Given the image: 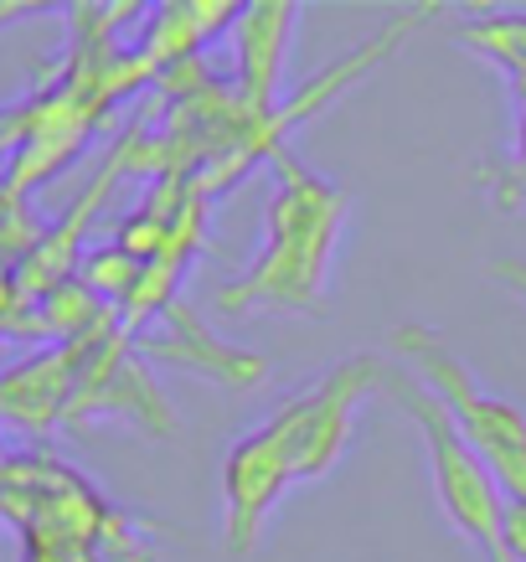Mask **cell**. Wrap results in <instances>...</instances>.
<instances>
[{
	"instance_id": "6da1fadb",
	"label": "cell",
	"mask_w": 526,
	"mask_h": 562,
	"mask_svg": "<svg viewBox=\"0 0 526 562\" xmlns=\"http://www.w3.org/2000/svg\"><path fill=\"white\" fill-rule=\"evenodd\" d=\"M269 166L273 191L264 206V248L238 279L212 294V305L222 315H321L340 233L351 222V191L315 176L294 150H279Z\"/></svg>"
},
{
	"instance_id": "7a4b0ae2",
	"label": "cell",
	"mask_w": 526,
	"mask_h": 562,
	"mask_svg": "<svg viewBox=\"0 0 526 562\" xmlns=\"http://www.w3.org/2000/svg\"><path fill=\"white\" fill-rule=\"evenodd\" d=\"M392 351L403 361V372L449 413V424L459 428V439L480 454V464L495 475L501 495L526 506V408L511 403L501 392H491L465 361L455 357V346L444 341L428 325H398L392 330Z\"/></svg>"
},
{
	"instance_id": "3957f363",
	"label": "cell",
	"mask_w": 526,
	"mask_h": 562,
	"mask_svg": "<svg viewBox=\"0 0 526 562\" xmlns=\"http://www.w3.org/2000/svg\"><path fill=\"white\" fill-rule=\"evenodd\" d=\"M382 392H388L392 403L418 424V434H424L428 470H434V495H439L449 527H455L465 542H475L485 562H511L506 531H501V521H506V495H501L491 470L480 464L475 449L459 439V428L449 424V413L413 382V372H398L392 361H388V376H382Z\"/></svg>"
},
{
	"instance_id": "277c9868",
	"label": "cell",
	"mask_w": 526,
	"mask_h": 562,
	"mask_svg": "<svg viewBox=\"0 0 526 562\" xmlns=\"http://www.w3.org/2000/svg\"><path fill=\"white\" fill-rule=\"evenodd\" d=\"M114 501L47 449H5L0 460V521L16 542H68L99 558V537L114 521Z\"/></svg>"
},
{
	"instance_id": "5b68a950",
	"label": "cell",
	"mask_w": 526,
	"mask_h": 562,
	"mask_svg": "<svg viewBox=\"0 0 526 562\" xmlns=\"http://www.w3.org/2000/svg\"><path fill=\"white\" fill-rule=\"evenodd\" d=\"M93 424H124L145 439H170L176 434V408L160 392V376L139 357L135 336H124L120 321L99 325L83 341V367L72 387L63 428H93Z\"/></svg>"
},
{
	"instance_id": "8992f818",
	"label": "cell",
	"mask_w": 526,
	"mask_h": 562,
	"mask_svg": "<svg viewBox=\"0 0 526 562\" xmlns=\"http://www.w3.org/2000/svg\"><path fill=\"white\" fill-rule=\"evenodd\" d=\"M382 376H388V357L357 351V357L336 361L325 376H315L305 392L279 403L289 454H294V480H321L351 449L357 413L372 392H382Z\"/></svg>"
},
{
	"instance_id": "52a82bcc",
	"label": "cell",
	"mask_w": 526,
	"mask_h": 562,
	"mask_svg": "<svg viewBox=\"0 0 526 562\" xmlns=\"http://www.w3.org/2000/svg\"><path fill=\"white\" fill-rule=\"evenodd\" d=\"M289 485H300V480H294L284 418L273 408L222 454V542L227 552H254L264 542V527H269L273 506L289 495Z\"/></svg>"
},
{
	"instance_id": "ba28073f",
	"label": "cell",
	"mask_w": 526,
	"mask_h": 562,
	"mask_svg": "<svg viewBox=\"0 0 526 562\" xmlns=\"http://www.w3.org/2000/svg\"><path fill=\"white\" fill-rule=\"evenodd\" d=\"M135 346L150 367L155 361H160V367H181V372L206 376L212 387H227V392H258L273 376V361L264 357V351L222 341L187 300H176V305L160 310L135 336Z\"/></svg>"
},
{
	"instance_id": "9c48e42d",
	"label": "cell",
	"mask_w": 526,
	"mask_h": 562,
	"mask_svg": "<svg viewBox=\"0 0 526 562\" xmlns=\"http://www.w3.org/2000/svg\"><path fill=\"white\" fill-rule=\"evenodd\" d=\"M83 341L21 346V357L0 361V428L26 439H47L63 428L83 367Z\"/></svg>"
},
{
	"instance_id": "30bf717a",
	"label": "cell",
	"mask_w": 526,
	"mask_h": 562,
	"mask_svg": "<svg viewBox=\"0 0 526 562\" xmlns=\"http://www.w3.org/2000/svg\"><path fill=\"white\" fill-rule=\"evenodd\" d=\"M294 21H300L294 0H254L233 21V72H227V83H233V99L258 120L284 103V63L289 42H294Z\"/></svg>"
},
{
	"instance_id": "8fae6325",
	"label": "cell",
	"mask_w": 526,
	"mask_h": 562,
	"mask_svg": "<svg viewBox=\"0 0 526 562\" xmlns=\"http://www.w3.org/2000/svg\"><path fill=\"white\" fill-rule=\"evenodd\" d=\"M243 5L233 0H170V5H150L139 21L135 57L150 72H166L187 57H202L206 42H217L222 32H233Z\"/></svg>"
},
{
	"instance_id": "7c38bea8",
	"label": "cell",
	"mask_w": 526,
	"mask_h": 562,
	"mask_svg": "<svg viewBox=\"0 0 526 562\" xmlns=\"http://www.w3.org/2000/svg\"><path fill=\"white\" fill-rule=\"evenodd\" d=\"M42 233H47V222L36 217L32 196H11V191H0V269L16 273L26 258H32V248L42 243Z\"/></svg>"
},
{
	"instance_id": "4fadbf2b",
	"label": "cell",
	"mask_w": 526,
	"mask_h": 562,
	"mask_svg": "<svg viewBox=\"0 0 526 562\" xmlns=\"http://www.w3.org/2000/svg\"><path fill=\"white\" fill-rule=\"evenodd\" d=\"M511 99H516V139H511V155L491 176V196L501 206H526V78L511 83Z\"/></svg>"
},
{
	"instance_id": "5bb4252c",
	"label": "cell",
	"mask_w": 526,
	"mask_h": 562,
	"mask_svg": "<svg viewBox=\"0 0 526 562\" xmlns=\"http://www.w3.org/2000/svg\"><path fill=\"white\" fill-rule=\"evenodd\" d=\"M16 562H99L88 547H68V542H21Z\"/></svg>"
},
{
	"instance_id": "9a60e30c",
	"label": "cell",
	"mask_w": 526,
	"mask_h": 562,
	"mask_svg": "<svg viewBox=\"0 0 526 562\" xmlns=\"http://www.w3.org/2000/svg\"><path fill=\"white\" fill-rule=\"evenodd\" d=\"M501 531H506V552H511V562H526V506L506 501V521H501Z\"/></svg>"
},
{
	"instance_id": "2e32d148",
	"label": "cell",
	"mask_w": 526,
	"mask_h": 562,
	"mask_svg": "<svg viewBox=\"0 0 526 562\" xmlns=\"http://www.w3.org/2000/svg\"><path fill=\"white\" fill-rule=\"evenodd\" d=\"M42 5H26V0H0V26H11V21L21 16H36Z\"/></svg>"
}]
</instances>
